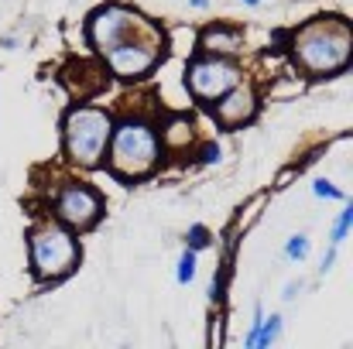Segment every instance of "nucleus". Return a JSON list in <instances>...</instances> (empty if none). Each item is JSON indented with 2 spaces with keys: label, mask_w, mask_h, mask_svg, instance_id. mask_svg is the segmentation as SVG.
<instances>
[{
  "label": "nucleus",
  "mask_w": 353,
  "mask_h": 349,
  "mask_svg": "<svg viewBox=\"0 0 353 349\" xmlns=\"http://www.w3.org/2000/svg\"><path fill=\"white\" fill-rule=\"evenodd\" d=\"M250 114H254V93H250L247 86H230V89L223 93V103L216 107L220 123H227V127L243 123Z\"/></svg>",
  "instance_id": "obj_9"
},
{
  "label": "nucleus",
  "mask_w": 353,
  "mask_h": 349,
  "mask_svg": "<svg viewBox=\"0 0 353 349\" xmlns=\"http://www.w3.org/2000/svg\"><path fill=\"white\" fill-rule=\"evenodd\" d=\"M305 253H309V240H305V236H292V240H288V257H292V260H302Z\"/></svg>",
  "instance_id": "obj_13"
},
{
  "label": "nucleus",
  "mask_w": 353,
  "mask_h": 349,
  "mask_svg": "<svg viewBox=\"0 0 353 349\" xmlns=\"http://www.w3.org/2000/svg\"><path fill=\"white\" fill-rule=\"evenodd\" d=\"M65 83H69L79 96H93V93H100V89L107 86V76H103V69L79 62V65L65 69Z\"/></svg>",
  "instance_id": "obj_10"
},
{
  "label": "nucleus",
  "mask_w": 353,
  "mask_h": 349,
  "mask_svg": "<svg viewBox=\"0 0 353 349\" xmlns=\"http://www.w3.org/2000/svg\"><path fill=\"white\" fill-rule=\"evenodd\" d=\"M192 246H206V230H203V226L192 230Z\"/></svg>",
  "instance_id": "obj_16"
},
{
  "label": "nucleus",
  "mask_w": 353,
  "mask_h": 349,
  "mask_svg": "<svg viewBox=\"0 0 353 349\" xmlns=\"http://www.w3.org/2000/svg\"><path fill=\"white\" fill-rule=\"evenodd\" d=\"M110 137V116L93 107H79L65 116V151L79 165H97Z\"/></svg>",
  "instance_id": "obj_3"
},
{
  "label": "nucleus",
  "mask_w": 353,
  "mask_h": 349,
  "mask_svg": "<svg viewBox=\"0 0 353 349\" xmlns=\"http://www.w3.org/2000/svg\"><path fill=\"white\" fill-rule=\"evenodd\" d=\"M189 86H192V93H196L199 100H216V96H223L230 86H236V69L227 65V62H216V59L196 62V65L189 69Z\"/></svg>",
  "instance_id": "obj_8"
},
{
  "label": "nucleus",
  "mask_w": 353,
  "mask_h": 349,
  "mask_svg": "<svg viewBox=\"0 0 353 349\" xmlns=\"http://www.w3.org/2000/svg\"><path fill=\"white\" fill-rule=\"evenodd\" d=\"M353 223V209H347L343 216H340V223H336V230H333V246H340L343 240H347V230H350Z\"/></svg>",
  "instance_id": "obj_12"
},
{
  "label": "nucleus",
  "mask_w": 353,
  "mask_h": 349,
  "mask_svg": "<svg viewBox=\"0 0 353 349\" xmlns=\"http://www.w3.org/2000/svg\"><path fill=\"white\" fill-rule=\"evenodd\" d=\"M79 250L76 240L62 226H41L31 236V260H34V274L38 277H62L72 271Z\"/></svg>",
  "instance_id": "obj_4"
},
{
  "label": "nucleus",
  "mask_w": 353,
  "mask_h": 349,
  "mask_svg": "<svg viewBox=\"0 0 353 349\" xmlns=\"http://www.w3.org/2000/svg\"><path fill=\"white\" fill-rule=\"evenodd\" d=\"M158 62V45L154 41H120L117 48L107 52V65L120 79H141L151 72Z\"/></svg>",
  "instance_id": "obj_6"
},
{
  "label": "nucleus",
  "mask_w": 353,
  "mask_h": 349,
  "mask_svg": "<svg viewBox=\"0 0 353 349\" xmlns=\"http://www.w3.org/2000/svg\"><path fill=\"white\" fill-rule=\"evenodd\" d=\"M247 3H261V0H247Z\"/></svg>",
  "instance_id": "obj_18"
},
{
  "label": "nucleus",
  "mask_w": 353,
  "mask_h": 349,
  "mask_svg": "<svg viewBox=\"0 0 353 349\" xmlns=\"http://www.w3.org/2000/svg\"><path fill=\"white\" fill-rule=\"evenodd\" d=\"M203 48H210V52H236L240 48V34L236 31H206L203 34Z\"/></svg>",
  "instance_id": "obj_11"
},
{
  "label": "nucleus",
  "mask_w": 353,
  "mask_h": 349,
  "mask_svg": "<svg viewBox=\"0 0 353 349\" xmlns=\"http://www.w3.org/2000/svg\"><path fill=\"white\" fill-rule=\"evenodd\" d=\"M316 195H326V199H340V189H333L330 182H316Z\"/></svg>",
  "instance_id": "obj_15"
},
{
  "label": "nucleus",
  "mask_w": 353,
  "mask_h": 349,
  "mask_svg": "<svg viewBox=\"0 0 353 349\" xmlns=\"http://www.w3.org/2000/svg\"><path fill=\"white\" fill-rule=\"evenodd\" d=\"M216 158H220V147H206L203 151V161H216Z\"/></svg>",
  "instance_id": "obj_17"
},
{
  "label": "nucleus",
  "mask_w": 353,
  "mask_h": 349,
  "mask_svg": "<svg viewBox=\"0 0 353 349\" xmlns=\"http://www.w3.org/2000/svg\"><path fill=\"white\" fill-rule=\"evenodd\" d=\"M55 209H59V220H62V223H69L72 230H86V226L97 223V216H100L103 206H100V195H97L93 189H86V185H69V189H62Z\"/></svg>",
  "instance_id": "obj_7"
},
{
  "label": "nucleus",
  "mask_w": 353,
  "mask_h": 349,
  "mask_svg": "<svg viewBox=\"0 0 353 349\" xmlns=\"http://www.w3.org/2000/svg\"><path fill=\"white\" fill-rule=\"evenodd\" d=\"M353 34L340 17H316L295 34V59L305 72L326 76L350 62Z\"/></svg>",
  "instance_id": "obj_1"
},
{
  "label": "nucleus",
  "mask_w": 353,
  "mask_h": 349,
  "mask_svg": "<svg viewBox=\"0 0 353 349\" xmlns=\"http://www.w3.org/2000/svg\"><path fill=\"white\" fill-rule=\"evenodd\" d=\"M192 274H196V257L192 253H182V260H179V281L185 284V281H192Z\"/></svg>",
  "instance_id": "obj_14"
},
{
  "label": "nucleus",
  "mask_w": 353,
  "mask_h": 349,
  "mask_svg": "<svg viewBox=\"0 0 353 349\" xmlns=\"http://www.w3.org/2000/svg\"><path fill=\"white\" fill-rule=\"evenodd\" d=\"M137 24H141V17H134L130 10H123V7H103V10H97L90 17V41H93L97 52L107 55L110 48H117L120 41H127V34Z\"/></svg>",
  "instance_id": "obj_5"
},
{
  "label": "nucleus",
  "mask_w": 353,
  "mask_h": 349,
  "mask_svg": "<svg viewBox=\"0 0 353 349\" xmlns=\"http://www.w3.org/2000/svg\"><path fill=\"white\" fill-rule=\"evenodd\" d=\"M158 165V137L144 123H123L114 130L110 168L120 178H141Z\"/></svg>",
  "instance_id": "obj_2"
}]
</instances>
